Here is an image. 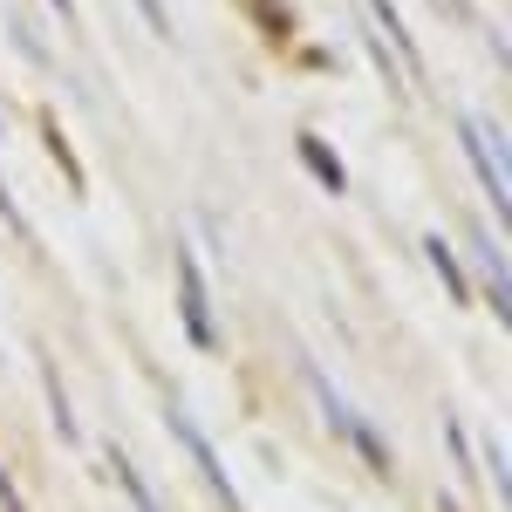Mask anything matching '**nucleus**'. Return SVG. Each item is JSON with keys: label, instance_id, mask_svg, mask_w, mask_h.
Instances as JSON below:
<instances>
[{"label": "nucleus", "instance_id": "2", "mask_svg": "<svg viewBox=\"0 0 512 512\" xmlns=\"http://www.w3.org/2000/svg\"><path fill=\"white\" fill-rule=\"evenodd\" d=\"M444 7H451V14H465V0H444Z\"/></svg>", "mask_w": 512, "mask_h": 512}, {"label": "nucleus", "instance_id": "3", "mask_svg": "<svg viewBox=\"0 0 512 512\" xmlns=\"http://www.w3.org/2000/svg\"><path fill=\"white\" fill-rule=\"evenodd\" d=\"M55 14H69V0H55Z\"/></svg>", "mask_w": 512, "mask_h": 512}, {"label": "nucleus", "instance_id": "1", "mask_svg": "<svg viewBox=\"0 0 512 512\" xmlns=\"http://www.w3.org/2000/svg\"><path fill=\"white\" fill-rule=\"evenodd\" d=\"M465 144H472V158H478V178L492 185V205L506 212V171H499V144H485V130H478V123H465Z\"/></svg>", "mask_w": 512, "mask_h": 512}]
</instances>
